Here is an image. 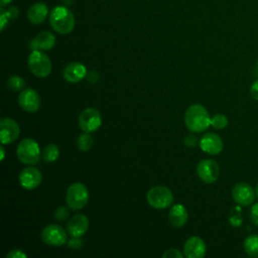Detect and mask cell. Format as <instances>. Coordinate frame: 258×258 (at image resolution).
<instances>
[{"mask_svg": "<svg viewBox=\"0 0 258 258\" xmlns=\"http://www.w3.org/2000/svg\"><path fill=\"white\" fill-rule=\"evenodd\" d=\"M98 79H99V77H98V75H97L95 72H91V73L89 74V76H88V80L91 81L92 83L98 82Z\"/></svg>", "mask_w": 258, "mask_h": 258, "instance_id": "d590c367", "label": "cell"}, {"mask_svg": "<svg viewBox=\"0 0 258 258\" xmlns=\"http://www.w3.org/2000/svg\"><path fill=\"white\" fill-rule=\"evenodd\" d=\"M70 217V210L67 207H58L54 211V218L57 221H64Z\"/></svg>", "mask_w": 258, "mask_h": 258, "instance_id": "484cf974", "label": "cell"}, {"mask_svg": "<svg viewBox=\"0 0 258 258\" xmlns=\"http://www.w3.org/2000/svg\"><path fill=\"white\" fill-rule=\"evenodd\" d=\"M4 144L1 145V160H4V157H5V150H4Z\"/></svg>", "mask_w": 258, "mask_h": 258, "instance_id": "74e56055", "label": "cell"}, {"mask_svg": "<svg viewBox=\"0 0 258 258\" xmlns=\"http://www.w3.org/2000/svg\"><path fill=\"white\" fill-rule=\"evenodd\" d=\"M201 149L211 155H217L222 152L224 143L222 138L216 133H206L200 140Z\"/></svg>", "mask_w": 258, "mask_h": 258, "instance_id": "5bb4252c", "label": "cell"}, {"mask_svg": "<svg viewBox=\"0 0 258 258\" xmlns=\"http://www.w3.org/2000/svg\"><path fill=\"white\" fill-rule=\"evenodd\" d=\"M255 197L256 192L254 188L247 182H238L232 189V198L234 202L241 207L252 205Z\"/></svg>", "mask_w": 258, "mask_h": 258, "instance_id": "9c48e42d", "label": "cell"}, {"mask_svg": "<svg viewBox=\"0 0 258 258\" xmlns=\"http://www.w3.org/2000/svg\"><path fill=\"white\" fill-rule=\"evenodd\" d=\"M88 229L89 219L84 214H76L67 224V231L72 237H82L87 233Z\"/></svg>", "mask_w": 258, "mask_h": 258, "instance_id": "2e32d148", "label": "cell"}, {"mask_svg": "<svg viewBox=\"0 0 258 258\" xmlns=\"http://www.w3.org/2000/svg\"><path fill=\"white\" fill-rule=\"evenodd\" d=\"M228 125V118L223 114H215L211 117V126L216 130H222Z\"/></svg>", "mask_w": 258, "mask_h": 258, "instance_id": "d4e9b609", "label": "cell"}, {"mask_svg": "<svg viewBox=\"0 0 258 258\" xmlns=\"http://www.w3.org/2000/svg\"><path fill=\"white\" fill-rule=\"evenodd\" d=\"M234 209H235L236 214H235V215H232V216L230 217V222H231V224H232L233 226L239 227V226L241 225V223H242V219H241V209H240L239 207H236V208H234Z\"/></svg>", "mask_w": 258, "mask_h": 258, "instance_id": "4316f807", "label": "cell"}, {"mask_svg": "<svg viewBox=\"0 0 258 258\" xmlns=\"http://www.w3.org/2000/svg\"><path fill=\"white\" fill-rule=\"evenodd\" d=\"M206 243L198 236L188 238L183 245V254L187 258H203L206 255Z\"/></svg>", "mask_w": 258, "mask_h": 258, "instance_id": "9a60e30c", "label": "cell"}, {"mask_svg": "<svg viewBox=\"0 0 258 258\" xmlns=\"http://www.w3.org/2000/svg\"><path fill=\"white\" fill-rule=\"evenodd\" d=\"M146 199L152 208L162 210L168 208L172 204L173 195L168 187L164 185H155L148 190Z\"/></svg>", "mask_w": 258, "mask_h": 258, "instance_id": "8992f818", "label": "cell"}, {"mask_svg": "<svg viewBox=\"0 0 258 258\" xmlns=\"http://www.w3.org/2000/svg\"><path fill=\"white\" fill-rule=\"evenodd\" d=\"M184 124L189 131L201 133L206 131L211 125V117L203 105L192 104L184 113Z\"/></svg>", "mask_w": 258, "mask_h": 258, "instance_id": "6da1fadb", "label": "cell"}, {"mask_svg": "<svg viewBox=\"0 0 258 258\" xmlns=\"http://www.w3.org/2000/svg\"><path fill=\"white\" fill-rule=\"evenodd\" d=\"M102 125L100 112L95 108H86L79 115V126L86 133L95 132Z\"/></svg>", "mask_w": 258, "mask_h": 258, "instance_id": "ba28073f", "label": "cell"}, {"mask_svg": "<svg viewBox=\"0 0 258 258\" xmlns=\"http://www.w3.org/2000/svg\"><path fill=\"white\" fill-rule=\"evenodd\" d=\"M18 103L25 112L34 113L40 107V97L38 93L31 88L23 89L18 96Z\"/></svg>", "mask_w": 258, "mask_h": 258, "instance_id": "7c38bea8", "label": "cell"}, {"mask_svg": "<svg viewBox=\"0 0 258 258\" xmlns=\"http://www.w3.org/2000/svg\"><path fill=\"white\" fill-rule=\"evenodd\" d=\"M59 156V148L56 144H48L46 145L42 152H41V157L45 162H53L55 161Z\"/></svg>", "mask_w": 258, "mask_h": 258, "instance_id": "7402d4cb", "label": "cell"}, {"mask_svg": "<svg viewBox=\"0 0 258 258\" xmlns=\"http://www.w3.org/2000/svg\"><path fill=\"white\" fill-rule=\"evenodd\" d=\"M49 23L57 33L68 34L75 27V16L67 7L56 6L49 14Z\"/></svg>", "mask_w": 258, "mask_h": 258, "instance_id": "7a4b0ae2", "label": "cell"}, {"mask_svg": "<svg viewBox=\"0 0 258 258\" xmlns=\"http://www.w3.org/2000/svg\"><path fill=\"white\" fill-rule=\"evenodd\" d=\"M55 44V36L48 31H42L34 36L30 42L29 47L31 50H49Z\"/></svg>", "mask_w": 258, "mask_h": 258, "instance_id": "e0dca14e", "label": "cell"}, {"mask_svg": "<svg viewBox=\"0 0 258 258\" xmlns=\"http://www.w3.org/2000/svg\"><path fill=\"white\" fill-rule=\"evenodd\" d=\"M68 207L74 211L83 209L89 201V191L87 186L82 182L72 183L66 195Z\"/></svg>", "mask_w": 258, "mask_h": 258, "instance_id": "5b68a950", "label": "cell"}, {"mask_svg": "<svg viewBox=\"0 0 258 258\" xmlns=\"http://www.w3.org/2000/svg\"><path fill=\"white\" fill-rule=\"evenodd\" d=\"M250 94H251V97L258 101V80L254 81L250 87Z\"/></svg>", "mask_w": 258, "mask_h": 258, "instance_id": "1f68e13d", "label": "cell"}, {"mask_svg": "<svg viewBox=\"0 0 258 258\" xmlns=\"http://www.w3.org/2000/svg\"><path fill=\"white\" fill-rule=\"evenodd\" d=\"M250 219L251 222L258 227V203H255L250 210Z\"/></svg>", "mask_w": 258, "mask_h": 258, "instance_id": "f546056e", "label": "cell"}, {"mask_svg": "<svg viewBox=\"0 0 258 258\" xmlns=\"http://www.w3.org/2000/svg\"><path fill=\"white\" fill-rule=\"evenodd\" d=\"M8 20H9L8 16L6 15V13H5V11L3 10V8H1V14H0V22H1V30H2V31L4 30L5 26L7 25V23H8Z\"/></svg>", "mask_w": 258, "mask_h": 258, "instance_id": "e575fe53", "label": "cell"}, {"mask_svg": "<svg viewBox=\"0 0 258 258\" xmlns=\"http://www.w3.org/2000/svg\"><path fill=\"white\" fill-rule=\"evenodd\" d=\"M7 258H26L27 255L20 249H13L6 255Z\"/></svg>", "mask_w": 258, "mask_h": 258, "instance_id": "4dcf8cb0", "label": "cell"}, {"mask_svg": "<svg viewBox=\"0 0 258 258\" xmlns=\"http://www.w3.org/2000/svg\"><path fill=\"white\" fill-rule=\"evenodd\" d=\"M41 239L42 241L49 246H62L68 243V234L66 230L58 225L51 224L45 226L41 231Z\"/></svg>", "mask_w": 258, "mask_h": 258, "instance_id": "52a82bcc", "label": "cell"}, {"mask_svg": "<svg viewBox=\"0 0 258 258\" xmlns=\"http://www.w3.org/2000/svg\"><path fill=\"white\" fill-rule=\"evenodd\" d=\"M93 138L90 136V133H84L80 135L77 139V146L81 151L89 150L93 145Z\"/></svg>", "mask_w": 258, "mask_h": 258, "instance_id": "603a6c76", "label": "cell"}, {"mask_svg": "<svg viewBox=\"0 0 258 258\" xmlns=\"http://www.w3.org/2000/svg\"><path fill=\"white\" fill-rule=\"evenodd\" d=\"M42 180V174L40 170L36 167L28 166L23 168L19 173L20 185L28 190L36 188Z\"/></svg>", "mask_w": 258, "mask_h": 258, "instance_id": "4fadbf2b", "label": "cell"}, {"mask_svg": "<svg viewBox=\"0 0 258 258\" xmlns=\"http://www.w3.org/2000/svg\"><path fill=\"white\" fill-rule=\"evenodd\" d=\"M48 15V8L42 2H37L33 4L27 11L28 20L33 24L42 23Z\"/></svg>", "mask_w": 258, "mask_h": 258, "instance_id": "ffe728a7", "label": "cell"}, {"mask_svg": "<svg viewBox=\"0 0 258 258\" xmlns=\"http://www.w3.org/2000/svg\"><path fill=\"white\" fill-rule=\"evenodd\" d=\"M7 86L10 90H12L14 92H18V91L23 90V88L25 86V82L19 76H11L7 80Z\"/></svg>", "mask_w": 258, "mask_h": 258, "instance_id": "cb8c5ba5", "label": "cell"}, {"mask_svg": "<svg viewBox=\"0 0 258 258\" xmlns=\"http://www.w3.org/2000/svg\"><path fill=\"white\" fill-rule=\"evenodd\" d=\"M20 134L18 123L9 118L3 117L0 120V139L2 144H10L15 141Z\"/></svg>", "mask_w": 258, "mask_h": 258, "instance_id": "8fae6325", "label": "cell"}, {"mask_svg": "<svg viewBox=\"0 0 258 258\" xmlns=\"http://www.w3.org/2000/svg\"><path fill=\"white\" fill-rule=\"evenodd\" d=\"M197 172L201 180L206 183H213L219 177L220 166L213 159H203L197 166Z\"/></svg>", "mask_w": 258, "mask_h": 258, "instance_id": "30bf717a", "label": "cell"}, {"mask_svg": "<svg viewBox=\"0 0 258 258\" xmlns=\"http://www.w3.org/2000/svg\"><path fill=\"white\" fill-rule=\"evenodd\" d=\"M245 252L253 258H258V234L248 236L243 243Z\"/></svg>", "mask_w": 258, "mask_h": 258, "instance_id": "44dd1931", "label": "cell"}, {"mask_svg": "<svg viewBox=\"0 0 258 258\" xmlns=\"http://www.w3.org/2000/svg\"><path fill=\"white\" fill-rule=\"evenodd\" d=\"M184 144L188 147H195L198 144V139L194 135H188L184 138Z\"/></svg>", "mask_w": 258, "mask_h": 258, "instance_id": "d6a6232c", "label": "cell"}, {"mask_svg": "<svg viewBox=\"0 0 258 258\" xmlns=\"http://www.w3.org/2000/svg\"><path fill=\"white\" fill-rule=\"evenodd\" d=\"M183 256H184V254L179 252V250L173 249V248L166 250L162 255L163 258H182Z\"/></svg>", "mask_w": 258, "mask_h": 258, "instance_id": "f1b7e54d", "label": "cell"}, {"mask_svg": "<svg viewBox=\"0 0 258 258\" xmlns=\"http://www.w3.org/2000/svg\"><path fill=\"white\" fill-rule=\"evenodd\" d=\"M255 192H256V197L258 198V182L256 183V186H255Z\"/></svg>", "mask_w": 258, "mask_h": 258, "instance_id": "f35d334b", "label": "cell"}, {"mask_svg": "<svg viewBox=\"0 0 258 258\" xmlns=\"http://www.w3.org/2000/svg\"><path fill=\"white\" fill-rule=\"evenodd\" d=\"M4 11H5V10H4ZM5 13H6V15L8 16V18H9V19H14V18H17L18 14H19V12H18V9H17L16 7H14V6L10 7L8 10H6V11H5Z\"/></svg>", "mask_w": 258, "mask_h": 258, "instance_id": "836d02e7", "label": "cell"}, {"mask_svg": "<svg viewBox=\"0 0 258 258\" xmlns=\"http://www.w3.org/2000/svg\"><path fill=\"white\" fill-rule=\"evenodd\" d=\"M168 219L173 227L180 228L184 226L188 219V214L185 207L181 204H176L172 206L168 213Z\"/></svg>", "mask_w": 258, "mask_h": 258, "instance_id": "d6986e66", "label": "cell"}, {"mask_svg": "<svg viewBox=\"0 0 258 258\" xmlns=\"http://www.w3.org/2000/svg\"><path fill=\"white\" fill-rule=\"evenodd\" d=\"M16 155L22 163L27 165H34L40 159L39 145L35 140L31 138H24L17 145Z\"/></svg>", "mask_w": 258, "mask_h": 258, "instance_id": "3957f363", "label": "cell"}, {"mask_svg": "<svg viewBox=\"0 0 258 258\" xmlns=\"http://www.w3.org/2000/svg\"><path fill=\"white\" fill-rule=\"evenodd\" d=\"M83 239L82 237H72V239H70L68 241V246L74 250H77L79 248H81L83 246Z\"/></svg>", "mask_w": 258, "mask_h": 258, "instance_id": "83f0119b", "label": "cell"}, {"mask_svg": "<svg viewBox=\"0 0 258 258\" xmlns=\"http://www.w3.org/2000/svg\"><path fill=\"white\" fill-rule=\"evenodd\" d=\"M12 0H1V8H3L4 6H6V5H8L10 2H11Z\"/></svg>", "mask_w": 258, "mask_h": 258, "instance_id": "8d00e7d4", "label": "cell"}, {"mask_svg": "<svg viewBox=\"0 0 258 258\" xmlns=\"http://www.w3.org/2000/svg\"><path fill=\"white\" fill-rule=\"evenodd\" d=\"M87 76V69L82 62L74 61L69 64L63 70L62 77L68 83H79Z\"/></svg>", "mask_w": 258, "mask_h": 258, "instance_id": "ac0fdd59", "label": "cell"}, {"mask_svg": "<svg viewBox=\"0 0 258 258\" xmlns=\"http://www.w3.org/2000/svg\"><path fill=\"white\" fill-rule=\"evenodd\" d=\"M27 63L31 74L37 78L47 77L52 70L49 57L41 50H32L28 56Z\"/></svg>", "mask_w": 258, "mask_h": 258, "instance_id": "277c9868", "label": "cell"}, {"mask_svg": "<svg viewBox=\"0 0 258 258\" xmlns=\"http://www.w3.org/2000/svg\"><path fill=\"white\" fill-rule=\"evenodd\" d=\"M257 69H258V59H257Z\"/></svg>", "mask_w": 258, "mask_h": 258, "instance_id": "ab89813d", "label": "cell"}]
</instances>
